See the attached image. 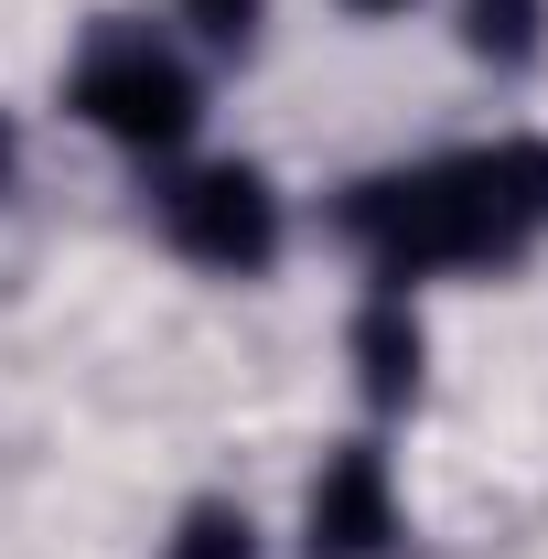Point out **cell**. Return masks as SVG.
Instances as JSON below:
<instances>
[{
	"label": "cell",
	"mask_w": 548,
	"mask_h": 559,
	"mask_svg": "<svg viewBox=\"0 0 548 559\" xmlns=\"http://www.w3.org/2000/svg\"><path fill=\"white\" fill-rule=\"evenodd\" d=\"M463 55L495 75H527L548 55V0H463Z\"/></svg>",
	"instance_id": "cell-6"
},
{
	"label": "cell",
	"mask_w": 548,
	"mask_h": 559,
	"mask_svg": "<svg viewBox=\"0 0 548 559\" xmlns=\"http://www.w3.org/2000/svg\"><path fill=\"white\" fill-rule=\"evenodd\" d=\"M355 22H398V11H419V0H344Z\"/></svg>",
	"instance_id": "cell-9"
},
{
	"label": "cell",
	"mask_w": 548,
	"mask_h": 559,
	"mask_svg": "<svg viewBox=\"0 0 548 559\" xmlns=\"http://www.w3.org/2000/svg\"><path fill=\"white\" fill-rule=\"evenodd\" d=\"M172 22H183L194 44H215V55H248L259 22H270V0H172Z\"/></svg>",
	"instance_id": "cell-8"
},
{
	"label": "cell",
	"mask_w": 548,
	"mask_h": 559,
	"mask_svg": "<svg viewBox=\"0 0 548 559\" xmlns=\"http://www.w3.org/2000/svg\"><path fill=\"white\" fill-rule=\"evenodd\" d=\"M162 559H270V549H259V516H248L237 495H205V506H183V516H172Z\"/></svg>",
	"instance_id": "cell-7"
},
{
	"label": "cell",
	"mask_w": 548,
	"mask_h": 559,
	"mask_svg": "<svg viewBox=\"0 0 548 559\" xmlns=\"http://www.w3.org/2000/svg\"><path fill=\"white\" fill-rule=\"evenodd\" d=\"M344 366H355L366 409H409V399H419V377H430V323H419V301L398 290V280H377V290L355 301Z\"/></svg>",
	"instance_id": "cell-5"
},
{
	"label": "cell",
	"mask_w": 548,
	"mask_h": 559,
	"mask_svg": "<svg viewBox=\"0 0 548 559\" xmlns=\"http://www.w3.org/2000/svg\"><path fill=\"white\" fill-rule=\"evenodd\" d=\"M398 527V463L377 441H334L301 485V559H388Z\"/></svg>",
	"instance_id": "cell-4"
},
{
	"label": "cell",
	"mask_w": 548,
	"mask_h": 559,
	"mask_svg": "<svg viewBox=\"0 0 548 559\" xmlns=\"http://www.w3.org/2000/svg\"><path fill=\"white\" fill-rule=\"evenodd\" d=\"M344 237L366 248L377 280H441V270H505L548 237V140L505 130L484 151L398 162L344 194Z\"/></svg>",
	"instance_id": "cell-1"
},
{
	"label": "cell",
	"mask_w": 548,
	"mask_h": 559,
	"mask_svg": "<svg viewBox=\"0 0 548 559\" xmlns=\"http://www.w3.org/2000/svg\"><path fill=\"white\" fill-rule=\"evenodd\" d=\"M162 237L215 280H259L290 237V215H279V183L259 162H183L162 183Z\"/></svg>",
	"instance_id": "cell-3"
},
{
	"label": "cell",
	"mask_w": 548,
	"mask_h": 559,
	"mask_svg": "<svg viewBox=\"0 0 548 559\" xmlns=\"http://www.w3.org/2000/svg\"><path fill=\"white\" fill-rule=\"evenodd\" d=\"M65 108L97 140H119V151H183L194 119H205V86H194V66H183L151 22H108V33L75 55Z\"/></svg>",
	"instance_id": "cell-2"
},
{
	"label": "cell",
	"mask_w": 548,
	"mask_h": 559,
	"mask_svg": "<svg viewBox=\"0 0 548 559\" xmlns=\"http://www.w3.org/2000/svg\"><path fill=\"white\" fill-rule=\"evenodd\" d=\"M11 173H22V140H11V119H0V194H11Z\"/></svg>",
	"instance_id": "cell-10"
}]
</instances>
